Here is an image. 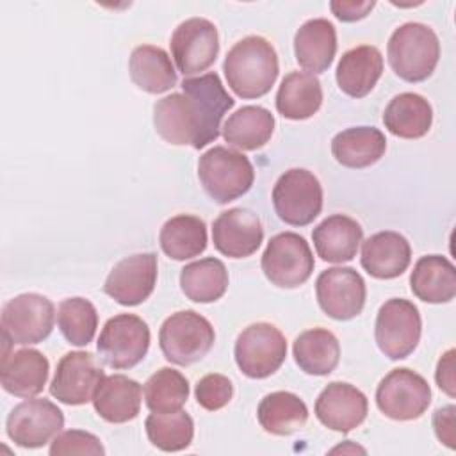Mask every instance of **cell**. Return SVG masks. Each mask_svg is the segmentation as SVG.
I'll use <instances>...</instances> for the list:
<instances>
[{
	"mask_svg": "<svg viewBox=\"0 0 456 456\" xmlns=\"http://www.w3.org/2000/svg\"><path fill=\"white\" fill-rule=\"evenodd\" d=\"M374 5H376V2H372V0H365V2L333 0V2H330L331 12L340 21H358V20H363L372 11Z\"/></svg>",
	"mask_w": 456,
	"mask_h": 456,
	"instance_id": "obj_44",
	"label": "cell"
},
{
	"mask_svg": "<svg viewBox=\"0 0 456 456\" xmlns=\"http://www.w3.org/2000/svg\"><path fill=\"white\" fill-rule=\"evenodd\" d=\"M264 240V228L258 216L242 207L221 212L212 224L214 248L230 258L251 256Z\"/></svg>",
	"mask_w": 456,
	"mask_h": 456,
	"instance_id": "obj_18",
	"label": "cell"
},
{
	"mask_svg": "<svg viewBox=\"0 0 456 456\" xmlns=\"http://www.w3.org/2000/svg\"><path fill=\"white\" fill-rule=\"evenodd\" d=\"M383 123L395 137L419 139L431 128L433 109L424 96L417 93H401L385 107Z\"/></svg>",
	"mask_w": 456,
	"mask_h": 456,
	"instance_id": "obj_30",
	"label": "cell"
},
{
	"mask_svg": "<svg viewBox=\"0 0 456 456\" xmlns=\"http://www.w3.org/2000/svg\"><path fill=\"white\" fill-rule=\"evenodd\" d=\"M274 132V116L260 105H244L223 125V139L242 151H253L269 142Z\"/></svg>",
	"mask_w": 456,
	"mask_h": 456,
	"instance_id": "obj_31",
	"label": "cell"
},
{
	"mask_svg": "<svg viewBox=\"0 0 456 456\" xmlns=\"http://www.w3.org/2000/svg\"><path fill=\"white\" fill-rule=\"evenodd\" d=\"M383 73V57L376 46L362 45L347 50L335 71L337 84L342 93L351 98L367 96Z\"/></svg>",
	"mask_w": 456,
	"mask_h": 456,
	"instance_id": "obj_24",
	"label": "cell"
},
{
	"mask_svg": "<svg viewBox=\"0 0 456 456\" xmlns=\"http://www.w3.org/2000/svg\"><path fill=\"white\" fill-rule=\"evenodd\" d=\"M159 242L173 260L194 258L207 248V224L198 216L178 214L162 224Z\"/></svg>",
	"mask_w": 456,
	"mask_h": 456,
	"instance_id": "obj_35",
	"label": "cell"
},
{
	"mask_svg": "<svg viewBox=\"0 0 456 456\" xmlns=\"http://www.w3.org/2000/svg\"><path fill=\"white\" fill-rule=\"evenodd\" d=\"M420 314L411 301L392 297L379 306L374 324V338L379 351L390 360L410 356L420 340Z\"/></svg>",
	"mask_w": 456,
	"mask_h": 456,
	"instance_id": "obj_7",
	"label": "cell"
},
{
	"mask_svg": "<svg viewBox=\"0 0 456 456\" xmlns=\"http://www.w3.org/2000/svg\"><path fill=\"white\" fill-rule=\"evenodd\" d=\"M454 349L445 351L438 363H436V370H435V379L436 385L442 392H445L449 397L456 395V378H454Z\"/></svg>",
	"mask_w": 456,
	"mask_h": 456,
	"instance_id": "obj_43",
	"label": "cell"
},
{
	"mask_svg": "<svg viewBox=\"0 0 456 456\" xmlns=\"http://www.w3.org/2000/svg\"><path fill=\"white\" fill-rule=\"evenodd\" d=\"M157 134L169 144L196 148L200 123L192 100L185 93H171L153 105Z\"/></svg>",
	"mask_w": 456,
	"mask_h": 456,
	"instance_id": "obj_20",
	"label": "cell"
},
{
	"mask_svg": "<svg viewBox=\"0 0 456 456\" xmlns=\"http://www.w3.org/2000/svg\"><path fill=\"white\" fill-rule=\"evenodd\" d=\"M57 326L68 344L87 346L98 328V312L86 297H68L59 303Z\"/></svg>",
	"mask_w": 456,
	"mask_h": 456,
	"instance_id": "obj_39",
	"label": "cell"
},
{
	"mask_svg": "<svg viewBox=\"0 0 456 456\" xmlns=\"http://www.w3.org/2000/svg\"><path fill=\"white\" fill-rule=\"evenodd\" d=\"M128 71L132 82L150 94L166 93L176 84V71L171 57L160 46L141 45L134 48L128 61Z\"/></svg>",
	"mask_w": 456,
	"mask_h": 456,
	"instance_id": "obj_32",
	"label": "cell"
},
{
	"mask_svg": "<svg viewBox=\"0 0 456 456\" xmlns=\"http://www.w3.org/2000/svg\"><path fill=\"white\" fill-rule=\"evenodd\" d=\"M157 285V255L135 253L119 260L109 273L103 292L123 306L146 301Z\"/></svg>",
	"mask_w": 456,
	"mask_h": 456,
	"instance_id": "obj_17",
	"label": "cell"
},
{
	"mask_svg": "<svg viewBox=\"0 0 456 456\" xmlns=\"http://www.w3.org/2000/svg\"><path fill=\"white\" fill-rule=\"evenodd\" d=\"M180 289L194 303H214L228 289V271L214 256L191 262L180 273Z\"/></svg>",
	"mask_w": 456,
	"mask_h": 456,
	"instance_id": "obj_36",
	"label": "cell"
},
{
	"mask_svg": "<svg viewBox=\"0 0 456 456\" xmlns=\"http://www.w3.org/2000/svg\"><path fill=\"white\" fill-rule=\"evenodd\" d=\"M314 253L299 233L281 232L267 242L262 255V271L265 278L280 289H296L303 285L314 271Z\"/></svg>",
	"mask_w": 456,
	"mask_h": 456,
	"instance_id": "obj_8",
	"label": "cell"
},
{
	"mask_svg": "<svg viewBox=\"0 0 456 456\" xmlns=\"http://www.w3.org/2000/svg\"><path fill=\"white\" fill-rule=\"evenodd\" d=\"M322 103V87L315 75L292 71L283 77L276 93V110L292 121L312 118Z\"/></svg>",
	"mask_w": 456,
	"mask_h": 456,
	"instance_id": "obj_29",
	"label": "cell"
},
{
	"mask_svg": "<svg viewBox=\"0 0 456 456\" xmlns=\"http://www.w3.org/2000/svg\"><path fill=\"white\" fill-rule=\"evenodd\" d=\"M182 93H185L198 114L200 137L196 150L205 148L219 137L221 121L224 114L235 105V100L226 93L217 73H205L200 77H187L182 80Z\"/></svg>",
	"mask_w": 456,
	"mask_h": 456,
	"instance_id": "obj_16",
	"label": "cell"
},
{
	"mask_svg": "<svg viewBox=\"0 0 456 456\" xmlns=\"http://www.w3.org/2000/svg\"><path fill=\"white\" fill-rule=\"evenodd\" d=\"M142 390L144 403L151 413H173L187 403L189 381L182 372L162 367L148 378Z\"/></svg>",
	"mask_w": 456,
	"mask_h": 456,
	"instance_id": "obj_37",
	"label": "cell"
},
{
	"mask_svg": "<svg viewBox=\"0 0 456 456\" xmlns=\"http://www.w3.org/2000/svg\"><path fill=\"white\" fill-rule=\"evenodd\" d=\"M431 403L428 381L411 369H392L376 388L379 411L394 420L419 419Z\"/></svg>",
	"mask_w": 456,
	"mask_h": 456,
	"instance_id": "obj_11",
	"label": "cell"
},
{
	"mask_svg": "<svg viewBox=\"0 0 456 456\" xmlns=\"http://www.w3.org/2000/svg\"><path fill=\"white\" fill-rule=\"evenodd\" d=\"M103 378V367L94 354L87 351H71L59 360L50 383V394L62 404H86L93 401Z\"/></svg>",
	"mask_w": 456,
	"mask_h": 456,
	"instance_id": "obj_14",
	"label": "cell"
},
{
	"mask_svg": "<svg viewBox=\"0 0 456 456\" xmlns=\"http://www.w3.org/2000/svg\"><path fill=\"white\" fill-rule=\"evenodd\" d=\"M2 333L18 346L43 342L53 330L55 306L41 294L27 292L9 299L0 315Z\"/></svg>",
	"mask_w": 456,
	"mask_h": 456,
	"instance_id": "obj_10",
	"label": "cell"
},
{
	"mask_svg": "<svg viewBox=\"0 0 456 456\" xmlns=\"http://www.w3.org/2000/svg\"><path fill=\"white\" fill-rule=\"evenodd\" d=\"M48 372L46 356L37 349L25 347L2 358L0 383L7 394L28 399L43 392Z\"/></svg>",
	"mask_w": 456,
	"mask_h": 456,
	"instance_id": "obj_21",
	"label": "cell"
},
{
	"mask_svg": "<svg viewBox=\"0 0 456 456\" xmlns=\"http://www.w3.org/2000/svg\"><path fill=\"white\" fill-rule=\"evenodd\" d=\"M258 424L264 431L287 436L301 429L308 420V408L299 395L285 390L267 394L256 408Z\"/></svg>",
	"mask_w": 456,
	"mask_h": 456,
	"instance_id": "obj_34",
	"label": "cell"
},
{
	"mask_svg": "<svg viewBox=\"0 0 456 456\" xmlns=\"http://www.w3.org/2000/svg\"><path fill=\"white\" fill-rule=\"evenodd\" d=\"M273 205L283 223L290 226L310 224L322 210L319 178L303 167L285 171L273 187Z\"/></svg>",
	"mask_w": 456,
	"mask_h": 456,
	"instance_id": "obj_5",
	"label": "cell"
},
{
	"mask_svg": "<svg viewBox=\"0 0 456 456\" xmlns=\"http://www.w3.org/2000/svg\"><path fill=\"white\" fill-rule=\"evenodd\" d=\"M362 452V454H365V449H362V447H358V445H353L351 444V440H346L342 445H338V447H335V449H331L330 452Z\"/></svg>",
	"mask_w": 456,
	"mask_h": 456,
	"instance_id": "obj_45",
	"label": "cell"
},
{
	"mask_svg": "<svg viewBox=\"0 0 456 456\" xmlns=\"http://www.w3.org/2000/svg\"><path fill=\"white\" fill-rule=\"evenodd\" d=\"M198 176L205 192L219 205L246 194L255 180L249 159L226 146L207 150L198 162Z\"/></svg>",
	"mask_w": 456,
	"mask_h": 456,
	"instance_id": "obj_3",
	"label": "cell"
},
{
	"mask_svg": "<svg viewBox=\"0 0 456 456\" xmlns=\"http://www.w3.org/2000/svg\"><path fill=\"white\" fill-rule=\"evenodd\" d=\"M64 428V415L48 399H25L16 404L5 420L7 436L23 449L46 445Z\"/></svg>",
	"mask_w": 456,
	"mask_h": 456,
	"instance_id": "obj_12",
	"label": "cell"
},
{
	"mask_svg": "<svg viewBox=\"0 0 456 456\" xmlns=\"http://www.w3.org/2000/svg\"><path fill=\"white\" fill-rule=\"evenodd\" d=\"M294 53L301 68L314 73H324L337 53V30L326 18L305 21L294 36Z\"/></svg>",
	"mask_w": 456,
	"mask_h": 456,
	"instance_id": "obj_25",
	"label": "cell"
},
{
	"mask_svg": "<svg viewBox=\"0 0 456 456\" xmlns=\"http://www.w3.org/2000/svg\"><path fill=\"white\" fill-rule=\"evenodd\" d=\"M169 46L178 71L183 77L196 75L208 69L217 59V28L207 18H189L175 28Z\"/></svg>",
	"mask_w": 456,
	"mask_h": 456,
	"instance_id": "obj_13",
	"label": "cell"
},
{
	"mask_svg": "<svg viewBox=\"0 0 456 456\" xmlns=\"http://www.w3.org/2000/svg\"><path fill=\"white\" fill-rule=\"evenodd\" d=\"M411 260V248L404 235L385 230L370 235L362 244V267L378 280L401 276Z\"/></svg>",
	"mask_w": 456,
	"mask_h": 456,
	"instance_id": "obj_22",
	"label": "cell"
},
{
	"mask_svg": "<svg viewBox=\"0 0 456 456\" xmlns=\"http://www.w3.org/2000/svg\"><path fill=\"white\" fill-rule=\"evenodd\" d=\"M194 395H196L198 404L203 410L216 411V410L224 408L232 401V397H233V385H232V381L226 376L212 372V374L203 376L196 383Z\"/></svg>",
	"mask_w": 456,
	"mask_h": 456,
	"instance_id": "obj_40",
	"label": "cell"
},
{
	"mask_svg": "<svg viewBox=\"0 0 456 456\" xmlns=\"http://www.w3.org/2000/svg\"><path fill=\"white\" fill-rule=\"evenodd\" d=\"M454 411L456 408L452 404H447L435 410L433 413L435 435L449 449H454Z\"/></svg>",
	"mask_w": 456,
	"mask_h": 456,
	"instance_id": "obj_42",
	"label": "cell"
},
{
	"mask_svg": "<svg viewBox=\"0 0 456 456\" xmlns=\"http://www.w3.org/2000/svg\"><path fill=\"white\" fill-rule=\"evenodd\" d=\"M387 150L385 134L376 126H351L331 141V153L338 164L349 169H363L376 164Z\"/></svg>",
	"mask_w": 456,
	"mask_h": 456,
	"instance_id": "obj_27",
	"label": "cell"
},
{
	"mask_svg": "<svg viewBox=\"0 0 456 456\" xmlns=\"http://www.w3.org/2000/svg\"><path fill=\"white\" fill-rule=\"evenodd\" d=\"M148 440L160 451L176 452L191 445L194 436V422L183 410L173 413H151L144 422Z\"/></svg>",
	"mask_w": 456,
	"mask_h": 456,
	"instance_id": "obj_38",
	"label": "cell"
},
{
	"mask_svg": "<svg viewBox=\"0 0 456 456\" xmlns=\"http://www.w3.org/2000/svg\"><path fill=\"white\" fill-rule=\"evenodd\" d=\"M369 411L365 394L344 381L328 383L315 401V417L322 426L338 433L358 428Z\"/></svg>",
	"mask_w": 456,
	"mask_h": 456,
	"instance_id": "obj_19",
	"label": "cell"
},
{
	"mask_svg": "<svg viewBox=\"0 0 456 456\" xmlns=\"http://www.w3.org/2000/svg\"><path fill=\"white\" fill-rule=\"evenodd\" d=\"M141 385L125 376H105L94 392L93 406L96 413L110 424H125L139 415L141 410Z\"/></svg>",
	"mask_w": 456,
	"mask_h": 456,
	"instance_id": "obj_26",
	"label": "cell"
},
{
	"mask_svg": "<svg viewBox=\"0 0 456 456\" xmlns=\"http://www.w3.org/2000/svg\"><path fill=\"white\" fill-rule=\"evenodd\" d=\"M223 71L230 89L239 98H260L271 91L278 78L276 50L262 36L242 37L228 50Z\"/></svg>",
	"mask_w": 456,
	"mask_h": 456,
	"instance_id": "obj_1",
	"label": "cell"
},
{
	"mask_svg": "<svg viewBox=\"0 0 456 456\" xmlns=\"http://www.w3.org/2000/svg\"><path fill=\"white\" fill-rule=\"evenodd\" d=\"M52 456H64V454H91V456H103L105 449L98 436L82 429H68L59 435L50 444Z\"/></svg>",
	"mask_w": 456,
	"mask_h": 456,
	"instance_id": "obj_41",
	"label": "cell"
},
{
	"mask_svg": "<svg viewBox=\"0 0 456 456\" xmlns=\"http://www.w3.org/2000/svg\"><path fill=\"white\" fill-rule=\"evenodd\" d=\"M410 287L420 301L449 303L456 296V269L442 255L420 256L410 274Z\"/></svg>",
	"mask_w": 456,
	"mask_h": 456,
	"instance_id": "obj_28",
	"label": "cell"
},
{
	"mask_svg": "<svg viewBox=\"0 0 456 456\" xmlns=\"http://www.w3.org/2000/svg\"><path fill=\"white\" fill-rule=\"evenodd\" d=\"M214 342L216 331L212 324L194 310L171 314L159 331L162 354L175 365H191L200 362L212 349Z\"/></svg>",
	"mask_w": 456,
	"mask_h": 456,
	"instance_id": "obj_4",
	"label": "cell"
},
{
	"mask_svg": "<svg viewBox=\"0 0 456 456\" xmlns=\"http://www.w3.org/2000/svg\"><path fill=\"white\" fill-rule=\"evenodd\" d=\"M315 296L321 310L337 321H349L362 314L365 281L353 267H330L315 280Z\"/></svg>",
	"mask_w": 456,
	"mask_h": 456,
	"instance_id": "obj_15",
	"label": "cell"
},
{
	"mask_svg": "<svg viewBox=\"0 0 456 456\" xmlns=\"http://www.w3.org/2000/svg\"><path fill=\"white\" fill-rule=\"evenodd\" d=\"M362 239L363 230L360 223L346 214L328 216L312 232L317 256L331 264L353 260Z\"/></svg>",
	"mask_w": 456,
	"mask_h": 456,
	"instance_id": "obj_23",
	"label": "cell"
},
{
	"mask_svg": "<svg viewBox=\"0 0 456 456\" xmlns=\"http://www.w3.org/2000/svg\"><path fill=\"white\" fill-rule=\"evenodd\" d=\"M233 354L244 376L264 379L274 374L285 362L287 340L274 324L255 322L239 333Z\"/></svg>",
	"mask_w": 456,
	"mask_h": 456,
	"instance_id": "obj_6",
	"label": "cell"
},
{
	"mask_svg": "<svg viewBox=\"0 0 456 456\" xmlns=\"http://www.w3.org/2000/svg\"><path fill=\"white\" fill-rule=\"evenodd\" d=\"M150 328L135 314L110 317L100 331L96 349L102 362L112 369H132L148 353Z\"/></svg>",
	"mask_w": 456,
	"mask_h": 456,
	"instance_id": "obj_9",
	"label": "cell"
},
{
	"mask_svg": "<svg viewBox=\"0 0 456 456\" xmlns=\"http://www.w3.org/2000/svg\"><path fill=\"white\" fill-rule=\"evenodd\" d=\"M292 354L303 372L312 376H326L338 365L340 344L330 330L314 328L296 337Z\"/></svg>",
	"mask_w": 456,
	"mask_h": 456,
	"instance_id": "obj_33",
	"label": "cell"
},
{
	"mask_svg": "<svg viewBox=\"0 0 456 456\" xmlns=\"http://www.w3.org/2000/svg\"><path fill=\"white\" fill-rule=\"evenodd\" d=\"M388 64L406 82H422L435 71L440 41L431 27L419 21L399 25L387 45Z\"/></svg>",
	"mask_w": 456,
	"mask_h": 456,
	"instance_id": "obj_2",
	"label": "cell"
}]
</instances>
